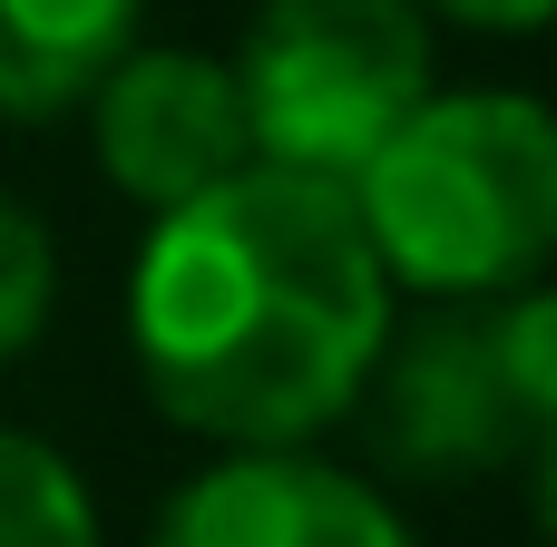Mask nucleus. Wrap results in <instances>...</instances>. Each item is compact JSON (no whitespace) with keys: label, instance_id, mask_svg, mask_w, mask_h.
Segmentation results:
<instances>
[{"label":"nucleus","instance_id":"423d86ee","mask_svg":"<svg viewBox=\"0 0 557 547\" xmlns=\"http://www.w3.org/2000/svg\"><path fill=\"white\" fill-rule=\"evenodd\" d=\"M147 547H411L392 499L352 470L284 450H235L225 470L186 480Z\"/></svg>","mask_w":557,"mask_h":547},{"label":"nucleus","instance_id":"9d476101","mask_svg":"<svg viewBox=\"0 0 557 547\" xmlns=\"http://www.w3.org/2000/svg\"><path fill=\"white\" fill-rule=\"evenodd\" d=\"M431 10H450L470 29H539L548 20V0H431Z\"/></svg>","mask_w":557,"mask_h":547},{"label":"nucleus","instance_id":"1a4fd4ad","mask_svg":"<svg viewBox=\"0 0 557 547\" xmlns=\"http://www.w3.org/2000/svg\"><path fill=\"white\" fill-rule=\"evenodd\" d=\"M49 284H59V264H49L39 215L0 196V362L39 343V323H49Z\"/></svg>","mask_w":557,"mask_h":547},{"label":"nucleus","instance_id":"0eeeda50","mask_svg":"<svg viewBox=\"0 0 557 547\" xmlns=\"http://www.w3.org/2000/svg\"><path fill=\"white\" fill-rule=\"evenodd\" d=\"M137 0H0V117L78 108L127 49Z\"/></svg>","mask_w":557,"mask_h":547},{"label":"nucleus","instance_id":"7ed1b4c3","mask_svg":"<svg viewBox=\"0 0 557 547\" xmlns=\"http://www.w3.org/2000/svg\"><path fill=\"white\" fill-rule=\"evenodd\" d=\"M557 303L519 294L499 313L450 303L411 333H382L362 391H372V450L411 480H480L509 460H539L557 421V362H548Z\"/></svg>","mask_w":557,"mask_h":547},{"label":"nucleus","instance_id":"f257e3e1","mask_svg":"<svg viewBox=\"0 0 557 547\" xmlns=\"http://www.w3.org/2000/svg\"><path fill=\"white\" fill-rule=\"evenodd\" d=\"M382 333L392 274L352 196L264 157L166 206L127 274V343L157 411L225 450H284L343 421Z\"/></svg>","mask_w":557,"mask_h":547},{"label":"nucleus","instance_id":"20e7f679","mask_svg":"<svg viewBox=\"0 0 557 547\" xmlns=\"http://www.w3.org/2000/svg\"><path fill=\"white\" fill-rule=\"evenodd\" d=\"M235 88L264 166L352 186V166L431 98L421 0H264Z\"/></svg>","mask_w":557,"mask_h":547},{"label":"nucleus","instance_id":"6e6552de","mask_svg":"<svg viewBox=\"0 0 557 547\" xmlns=\"http://www.w3.org/2000/svg\"><path fill=\"white\" fill-rule=\"evenodd\" d=\"M0 547H98L78 470L29 431H0Z\"/></svg>","mask_w":557,"mask_h":547},{"label":"nucleus","instance_id":"39448f33","mask_svg":"<svg viewBox=\"0 0 557 547\" xmlns=\"http://www.w3.org/2000/svg\"><path fill=\"white\" fill-rule=\"evenodd\" d=\"M98 98V157L137 206H186L206 186H225L235 166H255V127H245V88L225 59L206 49H117Z\"/></svg>","mask_w":557,"mask_h":547},{"label":"nucleus","instance_id":"f03ea898","mask_svg":"<svg viewBox=\"0 0 557 547\" xmlns=\"http://www.w3.org/2000/svg\"><path fill=\"white\" fill-rule=\"evenodd\" d=\"M352 215L392 284L421 294H509L557 245V127L548 108L480 88V98H421L362 166Z\"/></svg>","mask_w":557,"mask_h":547}]
</instances>
